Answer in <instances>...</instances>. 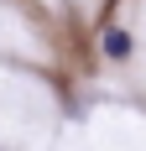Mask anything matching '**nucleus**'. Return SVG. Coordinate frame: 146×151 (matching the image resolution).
Returning a JSON list of instances; mask_svg holds the SVG:
<instances>
[{"label":"nucleus","instance_id":"f257e3e1","mask_svg":"<svg viewBox=\"0 0 146 151\" xmlns=\"http://www.w3.org/2000/svg\"><path fill=\"white\" fill-rule=\"evenodd\" d=\"M104 52H110V58H125V52H131V37H125V31H110V37H104Z\"/></svg>","mask_w":146,"mask_h":151}]
</instances>
